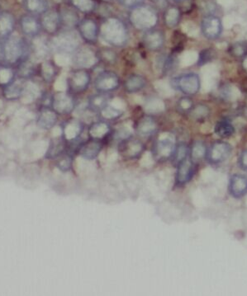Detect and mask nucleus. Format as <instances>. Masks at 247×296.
I'll return each mask as SVG.
<instances>
[{"label":"nucleus","mask_w":247,"mask_h":296,"mask_svg":"<svg viewBox=\"0 0 247 296\" xmlns=\"http://www.w3.org/2000/svg\"><path fill=\"white\" fill-rule=\"evenodd\" d=\"M100 33L104 42L112 47H123L128 42V33L126 26L117 18L107 19L102 25Z\"/></svg>","instance_id":"f257e3e1"},{"label":"nucleus","mask_w":247,"mask_h":296,"mask_svg":"<svg viewBox=\"0 0 247 296\" xmlns=\"http://www.w3.org/2000/svg\"><path fill=\"white\" fill-rule=\"evenodd\" d=\"M130 21L133 27L138 30L147 31L157 24L158 17L152 9L141 5L132 10Z\"/></svg>","instance_id":"f03ea898"},{"label":"nucleus","mask_w":247,"mask_h":296,"mask_svg":"<svg viewBox=\"0 0 247 296\" xmlns=\"http://www.w3.org/2000/svg\"><path fill=\"white\" fill-rule=\"evenodd\" d=\"M5 60L9 64H16L23 60L27 55L28 47L24 41L18 36H9L4 45Z\"/></svg>","instance_id":"7ed1b4c3"},{"label":"nucleus","mask_w":247,"mask_h":296,"mask_svg":"<svg viewBox=\"0 0 247 296\" xmlns=\"http://www.w3.org/2000/svg\"><path fill=\"white\" fill-rule=\"evenodd\" d=\"M171 85L173 88H175L184 94L194 95L200 89V79L196 73H186L174 79Z\"/></svg>","instance_id":"20e7f679"},{"label":"nucleus","mask_w":247,"mask_h":296,"mask_svg":"<svg viewBox=\"0 0 247 296\" xmlns=\"http://www.w3.org/2000/svg\"><path fill=\"white\" fill-rule=\"evenodd\" d=\"M79 47V40L74 33L66 31L59 34L54 38L51 43V47L60 54L73 53Z\"/></svg>","instance_id":"39448f33"},{"label":"nucleus","mask_w":247,"mask_h":296,"mask_svg":"<svg viewBox=\"0 0 247 296\" xmlns=\"http://www.w3.org/2000/svg\"><path fill=\"white\" fill-rule=\"evenodd\" d=\"M90 83V76L85 69L72 71L67 79V86L73 93H82L88 89Z\"/></svg>","instance_id":"423d86ee"},{"label":"nucleus","mask_w":247,"mask_h":296,"mask_svg":"<svg viewBox=\"0 0 247 296\" xmlns=\"http://www.w3.org/2000/svg\"><path fill=\"white\" fill-rule=\"evenodd\" d=\"M176 145L174 137L170 133H163L157 140L155 152L157 158L166 159L174 155Z\"/></svg>","instance_id":"0eeeda50"},{"label":"nucleus","mask_w":247,"mask_h":296,"mask_svg":"<svg viewBox=\"0 0 247 296\" xmlns=\"http://www.w3.org/2000/svg\"><path fill=\"white\" fill-rule=\"evenodd\" d=\"M119 86V78L112 71H104L96 77L95 89L100 93H106L117 89Z\"/></svg>","instance_id":"6e6552de"},{"label":"nucleus","mask_w":247,"mask_h":296,"mask_svg":"<svg viewBox=\"0 0 247 296\" xmlns=\"http://www.w3.org/2000/svg\"><path fill=\"white\" fill-rule=\"evenodd\" d=\"M232 154V147L227 142L219 141L214 143L209 151H207V159L212 164H220L227 160Z\"/></svg>","instance_id":"1a4fd4ad"},{"label":"nucleus","mask_w":247,"mask_h":296,"mask_svg":"<svg viewBox=\"0 0 247 296\" xmlns=\"http://www.w3.org/2000/svg\"><path fill=\"white\" fill-rule=\"evenodd\" d=\"M201 29L205 38L214 40L219 38L222 34L223 25L219 18L215 16H207L202 21Z\"/></svg>","instance_id":"9d476101"},{"label":"nucleus","mask_w":247,"mask_h":296,"mask_svg":"<svg viewBox=\"0 0 247 296\" xmlns=\"http://www.w3.org/2000/svg\"><path fill=\"white\" fill-rule=\"evenodd\" d=\"M98 62V55L88 48L78 49L73 55V63L80 69H88Z\"/></svg>","instance_id":"9b49d317"},{"label":"nucleus","mask_w":247,"mask_h":296,"mask_svg":"<svg viewBox=\"0 0 247 296\" xmlns=\"http://www.w3.org/2000/svg\"><path fill=\"white\" fill-rule=\"evenodd\" d=\"M51 106L55 113L68 114L75 108V102L69 93L58 92L52 97Z\"/></svg>","instance_id":"f8f14e48"},{"label":"nucleus","mask_w":247,"mask_h":296,"mask_svg":"<svg viewBox=\"0 0 247 296\" xmlns=\"http://www.w3.org/2000/svg\"><path fill=\"white\" fill-rule=\"evenodd\" d=\"M41 25L47 33H56L61 26L60 13L54 9H51V10L48 9L47 11L45 12L44 14H42Z\"/></svg>","instance_id":"ddd939ff"},{"label":"nucleus","mask_w":247,"mask_h":296,"mask_svg":"<svg viewBox=\"0 0 247 296\" xmlns=\"http://www.w3.org/2000/svg\"><path fill=\"white\" fill-rule=\"evenodd\" d=\"M78 30L83 40L90 44H94L97 42L99 29L97 23L95 21L89 18H85L78 25Z\"/></svg>","instance_id":"4468645a"},{"label":"nucleus","mask_w":247,"mask_h":296,"mask_svg":"<svg viewBox=\"0 0 247 296\" xmlns=\"http://www.w3.org/2000/svg\"><path fill=\"white\" fill-rule=\"evenodd\" d=\"M143 150L144 145L141 141L131 138L122 140L119 144L120 154L127 159L139 157Z\"/></svg>","instance_id":"2eb2a0df"},{"label":"nucleus","mask_w":247,"mask_h":296,"mask_svg":"<svg viewBox=\"0 0 247 296\" xmlns=\"http://www.w3.org/2000/svg\"><path fill=\"white\" fill-rule=\"evenodd\" d=\"M177 165H178L176 174L177 183L179 185L187 183L188 181L192 178L194 174V162L187 158Z\"/></svg>","instance_id":"dca6fc26"},{"label":"nucleus","mask_w":247,"mask_h":296,"mask_svg":"<svg viewBox=\"0 0 247 296\" xmlns=\"http://www.w3.org/2000/svg\"><path fill=\"white\" fill-rule=\"evenodd\" d=\"M229 192L236 198L244 197L247 193V177L240 174L233 175L230 179Z\"/></svg>","instance_id":"f3484780"},{"label":"nucleus","mask_w":247,"mask_h":296,"mask_svg":"<svg viewBox=\"0 0 247 296\" xmlns=\"http://www.w3.org/2000/svg\"><path fill=\"white\" fill-rule=\"evenodd\" d=\"M102 147H103V144L100 141V139H89L83 145L80 146L79 153L83 159L86 160H93L100 155Z\"/></svg>","instance_id":"a211bd4d"},{"label":"nucleus","mask_w":247,"mask_h":296,"mask_svg":"<svg viewBox=\"0 0 247 296\" xmlns=\"http://www.w3.org/2000/svg\"><path fill=\"white\" fill-rule=\"evenodd\" d=\"M20 27L22 32L28 36H36L40 32L41 22L33 15L22 16L20 20Z\"/></svg>","instance_id":"6ab92c4d"},{"label":"nucleus","mask_w":247,"mask_h":296,"mask_svg":"<svg viewBox=\"0 0 247 296\" xmlns=\"http://www.w3.org/2000/svg\"><path fill=\"white\" fill-rule=\"evenodd\" d=\"M57 122V116L55 110H51L48 106H44L41 110L38 116V125L39 127L44 130L53 128Z\"/></svg>","instance_id":"aec40b11"},{"label":"nucleus","mask_w":247,"mask_h":296,"mask_svg":"<svg viewBox=\"0 0 247 296\" xmlns=\"http://www.w3.org/2000/svg\"><path fill=\"white\" fill-rule=\"evenodd\" d=\"M59 13H60L61 26L70 29L78 27V25L80 23V17L78 15V13L75 8L63 7Z\"/></svg>","instance_id":"412c9836"},{"label":"nucleus","mask_w":247,"mask_h":296,"mask_svg":"<svg viewBox=\"0 0 247 296\" xmlns=\"http://www.w3.org/2000/svg\"><path fill=\"white\" fill-rule=\"evenodd\" d=\"M144 44L150 51H157L162 47L165 38L161 31H149L143 36Z\"/></svg>","instance_id":"4be33fe9"},{"label":"nucleus","mask_w":247,"mask_h":296,"mask_svg":"<svg viewBox=\"0 0 247 296\" xmlns=\"http://www.w3.org/2000/svg\"><path fill=\"white\" fill-rule=\"evenodd\" d=\"M15 27L14 16L8 12L0 13V36L8 38Z\"/></svg>","instance_id":"5701e85b"},{"label":"nucleus","mask_w":247,"mask_h":296,"mask_svg":"<svg viewBox=\"0 0 247 296\" xmlns=\"http://www.w3.org/2000/svg\"><path fill=\"white\" fill-rule=\"evenodd\" d=\"M138 135L146 137L153 135L157 130V125L154 120L150 117H144L137 122L136 127Z\"/></svg>","instance_id":"b1692460"},{"label":"nucleus","mask_w":247,"mask_h":296,"mask_svg":"<svg viewBox=\"0 0 247 296\" xmlns=\"http://www.w3.org/2000/svg\"><path fill=\"white\" fill-rule=\"evenodd\" d=\"M146 84V81L143 76L135 73L127 79L124 88L128 93H137L145 88Z\"/></svg>","instance_id":"393cba45"},{"label":"nucleus","mask_w":247,"mask_h":296,"mask_svg":"<svg viewBox=\"0 0 247 296\" xmlns=\"http://www.w3.org/2000/svg\"><path fill=\"white\" fill-rule=\"evenodd\" d=\"M23 7L31 14H42L48 10L47 0H23Z\"/></svg>","instance_id":"a878e982"},{"label":"nucleus","mask_w":247,"mask_h":296,"mask_svg":"<svg viewBox=\"0 0 247 296\" xmlns=\"http://www.w3.org/2000/svg\"><path fill=\"white\" fill-rule=\"evenodd\" d=\"M108 97L105 93H97L91 96L88 100V106L93 112H101L108 105Z\"/></svg>","instance_id":"bb28decb"},{"label":"nucleus","mask_w":247,"mask_h":296,"mask_svg":"<svg viewBox=\"0 0 247 296\" xmlns=\"http://www.w3.org/2000/svg\"><path fill=\"white\" fill-rule=\"evenodd\" d=\"M109 131H110V128L107 123L99 122L91 125L88 133L92 139H102L108 135Z\"/></svg>","instance_id":"cd10ccee"},{"label":"nucleus","mask_w":247,"mask_h":296,"mask_svg":"<svg viewBox=\"0 0 247 296\" xmlns=\"http://www.w3.org/2000/svg\"><path fill=\"white\" fill-rule=\"evenodd\" d=\"M24 85L22 83L14 80V82L5 87V97L8 100H16L22 96Z\"/></svg>","instance_id":"c85d7f7f"},{"label":"nucleus","mask_w":247,"mask_h":296,"mask_svg":"<svg viewBox=\"0 0 247 296\" xmlns=\"http://www.w3.org/2000/svg\"><path fill=\"white\" fill-rule=\"evenodd\" d=\"M82 132V125L77 121L68 122L64 127V137L67 140H75Z\"/></svg>","instance_id":"c756f323"},{"label":"nucleus","mask_w":247,"mask_h":296,"mask_svg":"<svg viewBox=\"0 0 247 296\" xmlns=\"http://www.w3.org/2000/svg\"><path fill=\"white\" fill-rule=\"evenodd\" d=\"M207 155V149L205 144L200 141H197L193 144L190 149V159L193 162L200 161Z\"/></svg>","instance_id":"7c9ffc66"},{"label":"nucleus","mask_w":247,"mask_h":296,"mask_svg":"<svg viewBox=\"0 0 247 296\" xmlns=\"http://www.w3.org/2000/svg\"><path fill=\"white\" fill-rule=\"evenodd\" d=\"M164 18L168 27L174 28L179 24V20H180V11L177 8H170L166 10Z\"/></svg>","instance_id":"2f4dec72"},{"label":"nucleus","mask_w":247,"mask_h":296,"mask_svg":"<svg viewBox=\"0 0 247 296\" xmlns=\"http://www.w3.org/2000/svg\"><path fill=\"white\" fill-rule=\"evenodd\" d=\"M235 132V128L229 122L223 121L219 122L215 126V133L219 135V137L227 138L233 135Z\"/></svg>","instance_id":"473e14b6"},{"label":"nucleus","mask_w":247,"mask_h":296,"mask_svg":"<svg viewBox=\"0 0 247 296\" xmlns=\"http://www.w3.org/2000/svg\"><path fill=\"white\" fill-rule=\"evenodd\" d=\"M144 109L147 113L157 114V113H161L165 110V103L161 99L153 97V98H150L146 101V104L144 106Z\"/></svg>","instance_id":"72a5a7b5"},{"label":"nucleus","mask_w":247,"mask_h":296,"mask_svg":"<svg viewBox=\"0 0 247 296\" xmlns=\"http://www.w3.org/2000/svg\"><path fill=\"white\" fill-rule=\"evenodd\" d=\"M71 5L82 13H90L95 8V0H71Z\"/></svg>","instance_id":"f704fd0d"},{"label":"nucleus","mask_w":247,"mask_h":296,"mask_svg":"<svg viewBox=\"0 0 247 296\" xmlns=\"http://www.w3.org/2000/svg\"><path fill=\"white\" fill-rule=\"evenodd\" d=\"M65 150L64 142L61 139H56L51 142L47 153V158H56L63 154Z\"/></svg>","instance_id":"c9c22d12"},{"label":"nucleus","mask_w":247,"mask_h":296,"mask_svg":"<svg viewBox=\"0 0 247 296\" xmlns=\"http://www.w3.org/2000/svg\"><path fill=\"white\" fill-rule=\"evenodd\" d=\"M14 72L9 67H0V85L6 87L14 82Z\"/></svg>","instance_id":"e433bc0d"},{"label":"nucleus","mask_w":247,"mask_h":296,"mask_svg":"<svg viewBox=\"0 0 247 296\" xmlns=\"http://www.w3.org/2000/svg\"><path fill=\"white\" fill-rule=\"evenodd\" d=\"M36 68L33 63L29 62L28 60H23L18 69V76L21 79H28L35 73Z\"/></svg>","instance_id":"4c0bfd02"},{"label":"nucleus","mask_w":247,"mask_h":296,"mask_svg":"<svg viewBox=\"0 0 247 296\" xmlns=\"http://www.w3.org/2000/svg\"><path fill=\"white\" fill-rule=\"evenodd\" d=\"M190 149L186 144H180L176 146L174 153V160L177 164L187 159L190 155Z\"/></svg>","instance_id":"58836bf2"},{"label":"nucleus","mask_w":247,"mask_h":296,"mask_svg":"<svg viewBox=\"0 0 247 296\" xmlns=\"http://www.w3.org/2000/svg\"><path fill=\"white\" fill-rule=\"evenodd\" d=\"M123 110L115 107L113 105H107L103 110H101V114L104 118L108 120L116 119L122 115Z\"/></svg>","instance_id":"ea45409f"},{"label":"nucleus","mask_w":247,"mask_h":296,"mask_svg":"<svg viewBox=\"0 0 247 296\" xmlns=\"http://www.w3.org/2000/svg\"><path fill=\"white\" fill-rule=\"evenodd\" d=\"M55 66L54 64L49 61H45L42 65V77L47 82H51V80H53L55 76Z\"/></svg>","instance_id":"a19ab883"},{"label":"nucleus","mask_w":247,"mask_h":296,"mask_svg":"<svg viewBox=\"0 0 247 296\" xmlns=\"http://www.w3.org/2000/svg\"><path fill=\"white\" fill-rule=\"evenodd\" d=\"M72 165V157L68 154L59 156L57 161V167L61 171H67L71 168Z\"/></svg>","instance_id":"79ce46f5"},{"label":"nucleus","mask_w":247,"mask_h":296,"mask_svg":"<svg viewBox=\"0 0 247 296\" xmlns=\"http://www.w3.org/2000/svg\"><path fill=\"white\" fill-rule=\"evenodd\" d=\"M132 136V130L128 126H122L116 131L115 137L120 139L121 141L129 139Z\"/></svg>","instance_id":"37998d69"},{"label":"nucleus","mask_w":247,"mask_h":296,"mask_svg":"<svg viewBox=\"0 0 247 296\" xmlns=\"http://www.w3.org/2000/svg\"><path fill=\"white\" fill-rule=\"evenodd\" d=\"M209 110L205 106H198L193 110V115L196 119L205 118L208 115Z\"/></svg>","instance_id":"c03bdc74"},{"label":"nucleus","mask_w":247,"mask_h":296,"mask_svg":"<svg viewBox=\"0 0 247 296\" xmlns=\"http://www.w3.org/2000/svg\"><path fill=\"white\" fill-rule=\"evenodd\" d=\"M118 2L124 7L133 9L143 5L144 0H118Z\"/></svg>","instance_id":"a18cd8bd"},{"label":"nucleus","mask_w":247,"mask_h":296,"mask_svg":"<svg viewBox=\"0 0 247 296\" xmlns=\"http://www.w3.org/2000/svg\"><path fill=\"white\" fill-rule=\"evenodd\" d=\"M178 106L183 112H187L192 108L193 102L189 97H183L178 102Z\"/></svg>","instance_id":"49530a36"},{"label":"nucleus","mask_w":247,"mask_h":296,"mask_svg":"<svg viewBox=\"0 0 247 296\" xmlns=\"http://www.w3.org/2000/svg\"><path fill=\"white\" fill-rule=\"evenodd\" d=\"M155 87L158 92H159L162 95H166L168 93V89H170V86H167L165 83L163 82H156Z\"/></svg>","instance_id":"de8ad7c7"},{"label":"nucleus","mask_w":247,"mask_h":296,"mask_svg":"<svg viewBox=\"0 0 247 296\" xmlns=\"http://www.w3.org/2000/svg\"><path fill=\"white\" fill-rule=\"evenodd\" d=\"M239 164H240V168L247 170V150L244 151L240 154V158H239Z\"/></svg>","instance_id":"09e8293b"},{"label":"nucleus","mask_w":247,"mask_h":296,"mask_svg":"<svg viewBox=\"0 0 247 296\" xmlns=\"http://www.w3.org/2000/svg\"><path fill=\"white\" fill-rule=\"evenodd\" d=\"M102 54H103V56L106 60V61L110 63L115 61V55L113 51H104Z\"/></svg>","instance_id":"8fccbe9b"},{"label":"nucleus","mask_w":247,"mask_h":296,"mask_svg":"<svg viewBox=\"0 0 247 296\" xmlns=\"http://www.w3.org/2000/svg\"><path fill=\"white\" fill-rule=\"evenodd\" d=\"M111 105H113V106L120 109V110H122V107H123V106H125L124 102L121 101V99H119V98H115V99H113Z\"/></svg>","instance_id":"3c124183"},{"label":"nucleus","mask_w":247,"mask_h":296,"mask_svg":"<svg viewBox=\"0 0 247 296\" xmlns=\"http://www.w3.org/2000/svg\"><path fill=\"white\" fill-rule=\"evenodd\" d=\"M5 60V50H4V45L0 43V62Z\"/></svg>","instance_id":"603ef678"},{"label":"nucleus","mask_w":247,"mask_h":296,"mask_svg":"<svg viewBox=\"0 0 247 296\" xmlns=\"http://www.w3.org/2000/svg\"><path fill=\"white\" fill-rule=\"evenodd\" d=\"M175 1H183V0H175Z\"/></svg>","instance_id":"864d4df0"}]
</instances>
